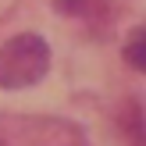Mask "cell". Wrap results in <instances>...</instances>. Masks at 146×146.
<instances>
[{
    "label": "cell",
    "instance_id": "obj_1",
    "mask_svg": "<svg viewBox=\"0 0 146 146\" xmlns=\"http://www.w3.org/2000/svg\"><path fill=\"white\" fill-rule=\"evenodd\" d=\"M50 71V46L43 36L21 32L0 46V89H29Z\"/></svg>",
    "mask_w": 146,
    "mask_h": 146
},
{
    "label": "cell",
    "instance_id": "obj_2",
    "mask_svg": "<svg viewBox=\"0 0 146 146\" xmlns=\"http://www.w3.org/2000/svg\"><path fill=\"white\" fill-rule=\"evenodd\" d=\"M0 146H89V139H86V128L64 118L0 114Z\"/></svg>",
    "mask_w": 146,
    "mask_h": 146
},
{
    "label": "cell",
    "instance_id": "obj_3",
    "mask_svg": "<svg viewBox=\"0 0 146 146\" xmlns=\"http://www.w3.org/2000/svg\"><path fill=\"white\" fill-rule=\"evenodd\" d=\"M54 7L68 18H82V21H100L107 14V0H54Z\"/></svg>",
    "mask_w": 146,
    "mask_h": 146
},
{
    "label": "cell",
    "instance_id": "obj_4",
    "mask_svg": "<svg viewBox=\"0 0 146 146\" xmlns=\"http://www.w3.org/2000/svg\"><path fill=\"white\" fill-rule=\"evenodd\" d=\"M121 54H125V64H128V68H135V71L146 75V25L135 29V32H128Z\"/></svg>",
    "mask_w": 146,
    "mask_h": 146
}]
</instances>
